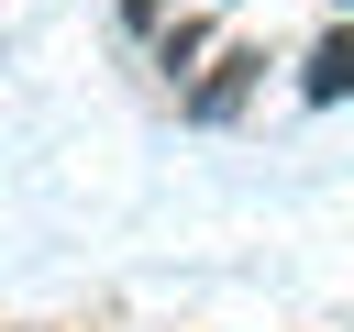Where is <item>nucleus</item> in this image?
<instances>
[{
	"mask_svg": "<svg viewBox=\"0 0 354 332\" xmlns=\"http://www.w3.org/2000/svg\"><path fill=\"white\" fill-rule=\"evenodd\" d=\"M254 77H266V44H221V55H210V77H188V89H177V111H188V122H232V111L254 100Z\"/></svg>",
	"mask_w": 354,
	"mask_h": 332,
	"instance_id": "obj_1",
	"label": "nucleus"
},
{
	"mask_svg": "<svg viewBox=\"0 0 354 332\" xmlns=\"http://www.w3.org/2000/svg\"><path fill=\"white\" fill-rule=\"evenodd\" d=\"M299 100H310V111L354 100V22H332V33L310 44V66H299Z\"/></svg>",
	"mask_w": 354,
	"mask_h": 332,
	"instance_id": "obj_2",
	"label": "nucleus"
},
{
	"mask_svg": "<svg viewBox=\"0 0 354 332\" xmlns=\"http://www.w3.org/2000/svg\"><path fill=\"white\" fill-rule=\"evenodd\" d=\"M199 55H210V22H166V33H155V66H166V77H188Z\"/></svg>",
	"mask_w": 354,
	"mask_h": 332,
	"instance_id": "obj_3",
	"label": "nucleus"
},
{
	"mask_svg": "<svg viewBox=\"0 0 354 332\" xmlns=\"http://www.w3.org/2000/svg\"><path fill=\"white\" fill-rule=\"evenodd\" d=\"M122 22L133 33H166V0H122Z\"/></svg>",
	"mask_w": 354,
	"mask_h": 332,
	"instance_id": "obj_4",
	"label": "nucleus"
}]
</instances>
